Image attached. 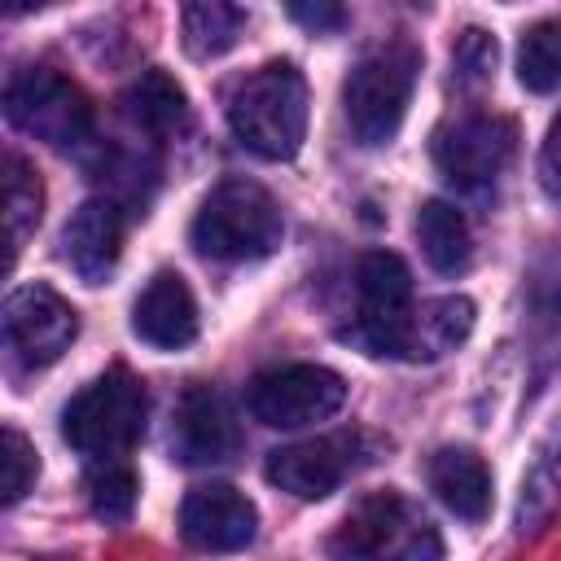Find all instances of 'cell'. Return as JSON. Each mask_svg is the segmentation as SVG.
Here are the masks:
<instances>
[{"label":"cell","instance_id":"1","mask_svg":"<svg viewBox=\"0 0 561 561\" xmlns=\"http://www.w3.org/2000/svg\"><path fill=\"white\" fill-rule=\"evenodd\" d=\"M228 127L232 136L267 158L285 162L307 140V79L294 61H267L245 75L228 96Z\"/></svg>","mask_w":561,"mask_h":561},{"label":"cell","instance_id":"2","mask_svg":"<svg viewBox=\"0 0 561 561\" xmlns=\"http://www.w3.org/2000/svg\"><path fill=\"white\" fill-rule=\"evenodd\" d=\"M280 237H285L280 206L254 180H219L193 219V245L215 263L267 259L280 245Z\"/></svg>","mask_w":561,"mask_h":561},{"label":"cell","instance_id":"3","mask_svg":"<svg viewBox=\"0 0 561 561\" xmlns=\"http://www.w3.org/2000/svg\"><path fill=\"white\" fill-rule=\"evenodd\" d=\"M416 75H421V48L412 39H390L355 61V70L342 83V114L351 136L364 149L394 140V131L403 127Z\"/></svg>","mask_w":561,"mask_h":561},{"label":"cell","instance_id":"4","mask_svg":"<svg viewBox=\"0 0 561 561\" xmlns=\"http://www.w3.org/2000/svg\"><path fill=\"white\" fill-rule=\"evenodd\" d=\"M149 399L140 377L110 368L88 381L61 412V438L88 460H123L145 434Z\"/></svg>","mask_w":561,"mask_h":561},{"label":"cell","instance_id":"5","mask_svg":"<svg viewBox=\"0 0 561 561\" xmlns=\"http://www.w3.org/2000/svg\"><path fill=\"white\" fill-rule=\"evenodd\" d=\"M4 114L18 131H26L53 149H75V145L92 140V123H96L88 92L48 66H26L9 79Z\"/></svg>","mask_w":561,"mask_h":561},{"label":"cell","instance_id":"6","mask_svg":"<svg viewBox=\"0 0 561 561\" xmlns=\"http://www.w3.org/2000/svg\"><path fill=\"white\" fill-rule=\"evenodd\" d=\"M329 552L337 557H399V561H425L443 557V543L434 526L394 491H377L359 500L337 535L329 539Z\"/></svg>","mask_w":561,"mask_h":561},{"label":"cell","instance_id":"7","mask_svg":"<svg viewBox=\"0 0 561 561\" xmlns=\"http://www.w3.org/2000/svg\"><path fill=\"white\" fill-rule=\"evenodd\" d=\"M346 403L342 373L324 364H280L250 381L245 408L267 430H307L316 421L337 416Z\"/></svg>","mask_w":561,"mask_h":561},{"label":"cell","instance_id":"8","mask_svg":"<svg viewBox=\"0 0 561 561\" xmlns=\"http://www.w3.org/2000/svg\"><path fill=\"white\" fill-rule=\"evenodd\" d=\"M513 153H517V123L504 114H486V110L460 114L434 136L438 175L465 193L491 188L508 171Z\"/></svg>","mask_w":561,"mask_h":561},{"label":"cell","instance_id":"9","mask_svg":"<svg viewBox=\"0 0 561 561\" xmlns=\"http://www.w3.org/2000/svg\"><path fill=\"white\" fill-rule=\"evenodd\" d=\"M373 443L359 430H342V434H320V438H302L289 447H276L263 465L267 482L298 495V500H324L333 495L351 473H359L364 465H373Z\"/></svg>","mask_w":561,"mask_h":561},{"label":"cell","instance_id":"10","mask_svg":"<svg viewBox=\"0 0 561 561\" xmlns=\"http://www.w3.org/2000/svg\"><path fill=\"white\" fill-rule=\"evenodd\" d=\"M79 333L75 307L48 289V285H18L4 298V351L9 364L22 373L48 368L53 359H61V351H70Z\"/></svg>","mask_w":561,"mask_h":561},{"label":"cell","instance_id":"11","mask_svg":"<svg viewBox=\"0 0 561 561\" xmlns=\"http://www.w3.org/2000/svg\"><path fill=\"white\" fill-rule=\"evenodd\" d=\"M473 302L465 294H443L430 302H412L377 342L373 355H390V359H408V364H434L443 355H451L456 346H465V337L473 333Z\"/></svg>","mask_w":561,"mask_h":561},{"label":"cell","instance_id":"12","mask_svg":"<svg viewBox=\"0 0 561 561\" xmlns=\"http://www.w3.org/2000/svg\"><path fill=\"white\" fill-rule=\"evenodd\" d=\"M355 294H359V311L351 324L337 329L342 342H351L355 351L373 355L381 333L412 307V276H408V263L390 250H373L359 259L355 267Z\"/></svg>","mask_w":561,"mask_h":561},{"label":"cell","instance_id":"13","mask_svg":"<svg viewBox=\"0 0 561 561\" xmlns=\"http://www.w3.org/2000/svg\"><path fill=\"white\" fill-rule=\"evenodd\" d=\"M241 447V425L228 408V399L210 386H188L175 425H171V451L184 465H224Z\"/></svg>","mask_w":561,"mask_h":561},{"label":"cell","instance_id":"14","mask_svg":"<svg viewBox=\"0 0 561 561\" xmlns=\"http://www.w3.org/2000/svg\"><path fill=\"white\" fill-rule=\"evenodd\" d=\"M259 508L228 482H210L188 491L180 504V535L202 552H237L254 539Z\"/></svg>","mask_w":561,"mask_h":561},{"label":"cell","instance_id":"15","mask_svg":"<svg viewBox=\"0 0 561 561\" xmlns=\"http://www.w3.org/2000/svg\"><path fill=\"white\" fill-rule=\"evenodd\" d=\"M118 254H123V206L114 197L83 202L66 219V228H61V259H66V267L79 280L101 285L118 267Z\"/></svg>","mask_w":561,"mask_h":561},{"label":"cell","instance_id":"16","mask_svg":"<svg viewBox=\"0 0 561 561\" xmlns=\"http://www.w3.org/2000/svg\"><path fill=\"white\" fill-rule=\"evenodd\" d=\"M131 333L158 351H180L197 337V298L175 272H158L136 307H131Z\"/></svg>","mask_w":561,"mask_h":561},{"label":"cell","instance_id":"17","mask_svg":"<svg viewBox=\"0 0 561 561\" xmlns=\"http://www.w3.org/2000/svg\"><path fill=\"white\" fill-rule=\"evenodd\" d=\"M430 491L438 495V504L465 522H482L491 513V473L482 465L478 451L469 447H443L430 456L425 465Z\"/></svg>","mask_w":561,"mask_h":561},{"label":"cell","instance_id":"18","mask_svg":"<svg viewBox=\"0 0 561 561\" xmlns=\"http://www.w3.org/2000/svg\"><path fill=\"white\" fill-rule=\"evenodd\" d=\"M123 114L145 136H180L193 123L188 96L167 70H140L123 92Z\"/></svg>","mask_w":561,"mask_h":561},{"label":"cell","instance_id":"19","mask_svg":"<svg viewBox=\"0 0 561 561\" xmlns=\"http://www.w3.org/2000/svg\"><path fill=\"white\" fill-rule=\"evenodd\" d=\"M180 35L188 57H224L245 35V9L241 0H180Z\"/></svg>","mask_w":561,"mask_h":561},{"label":"cell","instance_id":"20","mask_svg":"<svg viewBox=\"0 0 561 561\" xmlns=\"http://www.w3.org/2000/svg\"><path fill=\"white\" fill-rule=\"evenodd\" d=\"M416 245L425 254V263L443 276H456L473 263V237H469V224L456 206L447 202H425L416 210Z\"/></svg>","mask_w":561,"mask_h":561},{"label":"cell","instance_id":"21","mask_svg":"<svg viewBox=\"0 0 561 561\" xmlns=\"http://www.w3.org/2000/svg\"><path fill=\"white\" fill-rule=\"evenodd\" d=\"M39 210H44V188H39V175L31 171V162L22 153H4V245H9V267L18 263L26 237L35 232L39 224Z\"/></svg>","mask_w":561,"mask_h":561},{"label":"cell","instance_id":"22","mask_svg":"<svg viewBox=\"0 0 561 561\" xmlns=\"http://www.w3.org/2000/svg\"><path fill=\"white\" fill-rule=\"evenodd\" d=\"M557 504H561V425L548 434V443L535 451V460L522 478L517 530H539Z\"/></svg>","mask_w":561,"mask_h":561},{"label":"cell","instance_id":"23","mask_svg":"<svg viewBox=\"0 0 561 561\" xmlns=\"http://www.w3.org/2000/svg\"><path fill=\"white\" fill-rule=\"evenodd\" d=\"M517 79L526 92H552L561 83V22H535L517 44Z\"/></svg>","mask_w":561,"mask_h":561},{"label":"cell","instance_id":"24","mask_svg":"<svg viewBox=\"0 0 561 561\" xmlns=\"http://www.w3.org/2000/svg\"><path fill=\"white\" fill-rule=\"evenodd\" d=\"M92 513L105 522H127L136 508V473L123 460H96V473L88 482Z\"/></svg>","mask_w":561,"mask_h":561},{"label":"cell","instance_id":"25","mask_svg":"<svg viewBox=\"0 0 561 561\" xmlns=\"http://www.w3.org/2000/svg\"><path fill=\"white\" fill-rule=\"evenodd\" d=\"M35 473H39L35 447L26 443L22 430L4 425V434H0V504H18L35 486Z\"/></svg>","mask_w":561,"mask_h":561},{"label":"cell","instance_id":"26","mask_svg":"<svg viewBox=\"0 0 561 561\" xmlns=\"http://www.w3.org/2000/svg\"><path fill=\"white\" fill-rule=\"evenodd\" d=\"M495 57H500L495 39H491L486 31H478V26H469V31L456 39V48H451L456 83H465V88H482V83L495 75Z\"/></svg>","mask_w":561,"mask_h":561},{"label":"cell","instance_id":"27","mask_svg":"<svg viewBox=\"0 0 561 561\" xmlns=\"http://www.w3.org/2000/svg\"><path fill=\"white\" fill-rule=\"evenodd\" d=\"M285 9H289V18H294L302 31H311V35H333V31L346 26L342 0H285Z\"/></svg>","mask_w":561,"mask_h":561},{"label":"cell","instance_id":"28","mask_svg":"<svg viewBox=\"0 0 561 561\" xmlns=\"http://www.w3.org/2000/svg\"><path fill=\"white\" fill-rule=\"evenodd\" d=\"M539 184L552 202H561V110L543 136V149H539Z\"/></svg>","mask_w":561,"mask_h":561},{"label":"cell","instance_id":"29","mask_svg":"<svg viewBox=\"0 0 561 561\" xmlns=\"http://www.w3.org/2000/svg\"><path fill=\"white\" fill-rule=\"evenodd\" d=\"M44 4H53V0H4V13H31V9H44Z\"/></svg>","mask_w":561,"mask_h":561}]
</instances>
